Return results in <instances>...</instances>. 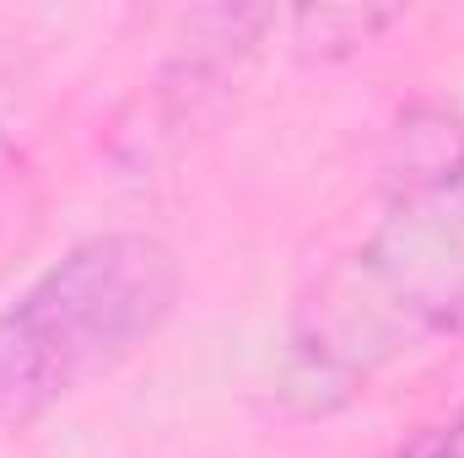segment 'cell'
<instances>
[{"label": "cell", "instance_id": "obj_1", "mask_svg": "<svg viewBox=\"0 0 464 458\" xmlns=\"http://www.w3.org/2000/svg\"><path fill=\"white\" fill-rule=\"evenodd\" d=\"M464 324V167L389 195V211L351 253L297 297L281 394L308 410H341L383 367Z\"/></svg>", "mask_w": 464, "mask_h": 458}, {"label": "cell", "instance_id": "obj_2", "mask_svg": "<svg viewBox=\"0 0 464 458\" xmlns=\"http://www.w3.org/2000/svg\"><path fill=\"white\" fill-rule=\"evenodd\" d=\"M179 291V253L151 232L65 248L0 308V421H33L109 377L173 319Z\"/></svg>", "mask_w": 464, "mask_h": 458}, {"label": "cell", "instance_id": "obj_3", "mask_svg": "<svg viewBox=\"0 0 464 458\" xmlns=\"http://www.w3.org/2000/svg\"><path fill=\"white\" fill-rule=\"evenodd\" d=\"M464 167V124L454 109H411L400 119V135H394V162H389V195H405V189H427L449 173Z\"/></svg>", "mask_w": 464, "mask_h": 458}, {"label": "cell", "instance_id": "obj_4", "mask_svg": "<svg viewBox=\"0 0 464 458\" xmlns=\"http://www.w3.org/2000/svg\"><path fill=\"white\" fill-rule=\"evenodd\" d=\"M389 22H400V11H378V5H308V11H292V38L303 43V54H351L362 43H372Z\"/></svg>", "mask_w": 464, "mask_h": 458}, {"label": "cell", "instance_id": "obj_5", "mask_svg": "<svg viewBox=\"0 0 464 458\" xmlns=\"http://www.w3.org/2000/svg\"><path fill=\"white\" fill-rule=\"evenodd\" d=\"M394 458H464V405L454 410V421H443V426L421 432L416 443H405Z\"/></svg>", "mask_w": 464, "mask_h": 458}]
</instances>
